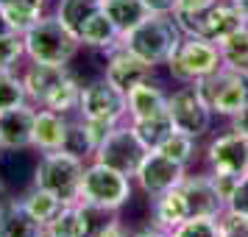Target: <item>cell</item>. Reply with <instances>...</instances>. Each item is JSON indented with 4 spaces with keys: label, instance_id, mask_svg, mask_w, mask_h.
I'll return each mask as SVG.
<instances>
[{
    "label": "cell",
    "instance_id": "7a4b0ae2",
    "mask_svg": "<svg viewBox=\"0 0 248 237\" xmlns=\"http://www.w3.org/2000/svg\"><path fill=\"white\" fill-rule=\"evenodd\" d=\"M134 198V179L120 170L103 165L98 159H90L84 165V179H81L78 201L87 204L90 209H98L103 215H117L125 209Z\"/></svg>",
    "mask_w": 248,
    "mask_h": 237
},
{
    "label": "cell",
    "instance_id": "277c9868",
    "mask_svg": "<svg viewBox=\"0 0 248 237\" xmlns=\"http://www.w3.org/2000/svg\"><path fill=\"white\" fill-rule=\"evenodd\" d=\"M181 36L184 31L179 28L173 14H148L140 25H134L128 34L120 36V42L142 62H148L151 67H159L170 59Z\"/></svg>",
    "mask_w": 248,
    "mask_h": 237
},
{
    "label": "cell",
    "instance_id": "8992f818",
    "mask_svg": "<svg viewBox=\"0 0 248 237\" xmlns=\"http://www.w3.org/2000/svg\"><path fill=\"white\" fill-rule=\"evenodd\" d=\"M84 159L73 157L67 151H50L42 154L34 165V176L31 184L36 187H45L53 195H59L64 204L78 201L81 192V179H84Z\"/></svg>",
    "mask_w": 248,
    "mask_h": 237
},
{
    "label": "cell",
    "instance_id": "f6af8a7d",
    "mask_svg": "<svg viewBox=\"0 0 248 237\" xmlns=\"http://www.w3.org/2000/svg\"><path fill=\"white\" fill-rule=\"evenodd\" d=\"M6 3H9V0H0V6H6Z\"/></svg>",
    "mask_w": 248,
    "mask_h": 237
},
{
    "label": "cell",
    "instance_id": "603a6c76",
    "mask_svg": "<svg viewBox=\"0 0 248 237\" xmlns=\"http://www.w3.org/2000/svg\"><path fill=\"white\" fill-rule=\"evenodd\" d=\"M53 0H9L6 6H0L3 14H6V23L12 31L17 34H25L34 23H39L47 14Z\"/></svg>",
    "mask_w": 248,
    "mask_h": 237
},
{
    "label": "cell",
    "instance_id": "60d3db41",
    "mask_svg": "<svg viewBox=\"0 0 248 237\" xmlns=\"http://www.w3.org/2000/svg\"><path fill=\"white\" fill-rule=\"evenodd\" d=\"M237 6V12L243 14V20H246V25H248V0H232Z\"/></svg>",
    "mask_w": 248,
    "mask_h": 237
},
{
    "label": "cell",
    "instance_id": "7bdbcfd3",
    "mask_svg": "<svg viewBox=\"0 0 248 237\" xmlns=\"http://www.w3.org/2000/svg\"><path fill=\"white\" fill-rule=\"evenodd\" d=\"M6 31H12V28H9V23H6V14H3V9H0V34H6Z\"/></svg>",
    "mask_w": 248,
    "mask_h": 237
},
{
    "label": "cell",
    "instance_id": "ac0fdd59",
    "mask_svg": "<svg viewBox=\"0 0 248 237\" xmlns=\"http://www.w3.org/2000/svg\"><path fill=\"white\" fill-rule=\"evenodd\" d=\"M67 120L70 114L53 112V109H36L34 112V151H39V154L62 151L64 134H67Z\"/></svg>",
    "mask_w": 248,
    "mask_h": 237
},
{
    "label": "cell",
    "instance_id": "5bb4252c",
    "mask_svg": "<svg viewBox=\"0 0 248 237\" xmlns=\"http://www.w3.org/2000/svg\"><path fill=\"white\" fill-rule=\"evenodd\" d=\"M181 192H184L190 218H220L226 209L223 195L217 192L209 170L206 173H187L181 181Z\"/></svg>",
    "mask_w": 248,
    "mask_h": 237
},
{
    "label": "cell",
    "instance_id": "74e56055",
    "mask_svg": "<svg viewBox=\"0 0 248 237\" xmlns=\"http://www.w3.org/2000/svg\"><path fill=\"white\" fill-rule=\"evenodd\" d=\"M142 3L151 14H173L176 9V0H142Z\"/></svg>",
    "mask_w": 248,
    "mask_h": 237
},
{
    "label": "cell",
    "instance_id": "8d00e7d4",
    "mask_svg": "<svg viewBox=\"0 0 248 237\" xmlns=\"http://www.w3.org/2000/svg\"><path fill=\"white\" fill-rule=\"evenodd\" d=\"M92 237H131V232H128V226H125L123 221L112 218V221L98 223V229L92 232Z\"/></svg>",
    "mask_w": 248,
    "mask_h": 237
},
{
    "label": "cell",
    "instance_id": "e575fe53",
    "mask_svg": "<svg viewBox=\"0 0 248 237\" xmlns=\"http://www.w3.org/2000/svg\"><path fill=\"white\" fill-rule=\"evenodd\" d=\"M81 120H84V126H87V134H90L95 151H98V145L114 131V126H120V123H114V120H101V117H81Z\"/></svg>",
    "mask_w": 248,
    "mask_h": 237
},
{
    "label": "cell",
    "instance_id": "1f68e13d",
    "mask_svg": "<svg viewBox=\"0 0 248 237\" xmlns=\"http://www.w3.org/2000/svg\"><path fill=\"white\" fill-rule=\"evenodd\" d=\"M25 56V42H23V34L17 31H6L0 34V70H14Z\"/></svg>",
    "mask_w": 248,
    "mask_h": 237
},
{
    "label": "cell",
    "instance_id": "5b68a950",
    "mask_svg": "<svg viewBox=\"0 0 248 237\" xmlns=\"http://www.w3.org/2000/svg\"><path fill=\"white\" fill-rule=\"evenodd\" d=\"M165 67H168L173 81H179V84H195V81L206 79V76H212L215 70L223 67V59H220V47L215 45V42L184 34L181 42L176 45V50L165 62Z\"/></svg>",
    "mask_w": 248,
    "mask_h": 237
},
{
    "label": "cell",
    "instance_id": "d6a6232c",
    "mask_svg": "<svg viewBox=\"0 0 248 237\" xmlns=\"http://www.w3.org/2000/svg\"><path fill=\"white\" fill-rule=\"evenodd\" d=\"M170 237H220V226L217 218H187L170 232Z\"/></svg>",
    "mask_w": 248,
    "mask_h": 237
},
{
    "label": "cell",
    "instance_id": "ffe728a7",
    "mask_svg": "<svg viewBox=\"0 0 248 237\" xmlns=\"http://www.w3.org/2000/svg\"><path fill=\"white\" fill-rule=\"evenodd\" d=\"M45 226L23 206L20 198H6L0 204V237H39Z\"/></svg>",
    "mask_w": 248,
    "mask_h": 237
},
{
    "label": "cell",
    "instance_id": "44dd1931",
    "mask_svg": "<svg viewBox=\"0 0 248 237\" xmlns=\"http://www.w3.org/2000/svg\"><path fill=\"white\" fill-rule=\"evenodd\" d=\"M187 218H190V212H187V201H184L181 184L168 192H162V195H156V198H151V223L165 229L168 235L179 223H184Z\"/></svg>",
    "mask_w": 248,
    "mask_h": 237
},
{
    "label": "cell",
    "instance_id": "d6986e66",
    "mask_svg": "<svg viewBox=\"0 0 248 237\" xmlns=\"http://www.w3.org/2000/svg\"><path fill=\"white\" fill-rule=\"evenodd\" d=\"M125 101H128V120H142V117L168 112V92L162 90L156 79H148L137 84L134 90H128Z\"/></svg>",
    "mask_w": 248,
    "mask_h": 237
},
{
    "label": "cell",
    "instance_id": "f546056e",
    "mask_svg": "<svg viewBox=\"0 0 248 237\" xmlns=\"http://www.w3.org/2000/svg\"><path fill=\"white\" fill-rule=\"evenodd\" d=\"M62 151H67V154L84 159V162H90V159L95 157V148H92V140H90V134H87V126H84V120H81L78 114L67 120V134H64Z\"/></svg>",
    "mask_w": 248,
    "mask_h": 237
},
{
    "label": "cell",
    "instance_id": "cb8c5ba5",
    "mask_svg": "<svg viewBox=\"0 0 248 237\" xmlns=\"http://www.w3.org/2000/svg\"><path fill=\"white\" fill-rule=\"evenodd\" d=\"M101 9H103V14L117 25L120 36L128 34L134 25H140L148 14H151L142 0H101Z\"/></svg>",
    "mask_w": 248,
    "mask_h": 237
},
{
    "label": "cell",
    "instance_id": "d4e9b609",
    "mask_svg": "<svg viewBox=\"0 0 248 237\" xmlns=\"http://www.w3.org/2000/svg\"><path fill=\"white\" fill-rule=\"evenodd\" d=\"M128 123H131V128H134L137 140L145 145V151H159L162 142L176 131L168 112L154 114V117H142V120H128Z\"/></svg>",
    "mask_w": 248,
    "mask_h": 237
},
{
    "label": "cell",
    "instance_id": "2e32d148",
    "mask_svg": "<svg viewBox=\"0 0 248 237\" xmlns=\"http://www.w3.org/2000/svg\"><path fill=\"white\" fill-rule=\"evenodd\" d=\"M34 103L0 112V145L3 151H34Z\"/></svg>",
    "mask_w": 248,
    "mask_h": 237
},
{
    "label": "cell",
    "instance_id": "7dc6e473",
    "mask_svg": "<svg viewBox=\"0 0 248 237\" xmlns=\"http://www.w3.org/2000/svg\"><path fill=\"white\" fill-rule=\"evenodd\" d=\"M246 76H248V70H246Z\"/></svg>",
    "mask_w": 248,
    "mask_h": 237
},
{
    "label": "cell",
    "instance_id": "ee69618b",
    "mask_svg": "<svg viewBox=\"0 0 248 237\" xmlns=\"http://www.w3.org/2000/svg\"><path fill=\"white\" fill-rule=\"evenodd\" d=\"M39 237H50V235H47V232H42V235H39Z\"/></svg>",
    "mask_w": 248,
    "mask_h": 237
},
{
    "label": "cell",
    "instance_id": "f35d334b",
    "mask_svg": "<svg viewBox=\"0 0 248 237\" xmlns=\"http://www.w3.org/2000/svg\"><path fill=\"white\" fill-rule=\"evenodd\" d=\"M229 120H232V128H234V131H240V134L248 137V103L234 114V117H229Z\"/></svg>",
    "mask_w": 248,
    "mask_h": 237
},
{
    "label": "cell",
    "instance_id": "7402d4cb",
    "mask_svg": "<svg viewBox=\"0 0 248 237\" xmlns=\"http://www.w3.org/2000/svg\"><path fill=\"white\" fill-rule=\"evenodd\" d=\"M78 39H81V45H84V50H101V53H106L109 47H114L120 42V31H117V25L101 9L98 14H92L90 20H87V25L81 28Z\"/></svg>",
    "mask_w": 248,
    "mask_h": 237
},
{
    "label": "cell",
    "instance_id": "836d02e7",
    "mask_svg": "<svg viewBox=\"0 0 248 237\" xmlns=\"http://www.w3.org/2000/svg\"><path fill=\"white\" fill-rule=\"evenodd\" d=\"M220 226V237H248V215L223 209V215L217 218Z\"/></svg>",
    "mask_w": 248,
    "mask_h": 237
},
{
    "label": "cell",
    "instance_id": "83f0119b",
    "mask_svg": "<svg viewBox=\"0 0 248 237\" xmlns=\"http://www.w3.org/2000/svg\"><path fill=\"white\" fill-rule=\"evenodd\" d=\"M28 101V90L20 73L14 70H0V112H9L17 106H25Z\"/></svg>",
    "mask_w": 248,
    "mask_h": 237
},
{
    "label": "cell",
    "instance_id": "f1b7e54d",
    "mask_svg": "<svg viewBox=\"0 0 248 237\" xmlns=\"http://www.w3.org/2000/svg\"><path fill=\"white\" fill-rule=\"evenodd\" d=\"M220 59H223L226 67H234V70H248V25L237 28L232 36H226L220 42Z\"/></svg>",
    "mask_w": 248,
    "mask_h": 237
},
{
    "label": "cell",
    "instance_id": "6da1fadb",
    "mask_svg": "<svg viewBox=\"0 0 248 237\" xmlns=\"http://www.w3.org/2000/svg\"><path fill=\"white\" fill-rule=\"evenodd\" d=\"M23 81L25 90H28V101L34 103L36 109H53V112L62 114H70L78 109L81 81L64 64L28 62Z\"/></svg>",
    "mask_w": 248,
    "mask_h": 237
},
{
    "label": "cell",
    "instance_id": "52a82bcc",
    "mask_svg": "<svg viewBox=\"0 0 248 237\" xmlns=\"http://www.w3.org/2000/svg\"><path fill=\"white\" fill-rule=\"evenodd\" d=\"M195 87L217 117H234L248 103V76L243 70L226 67V64L215 70L212 76L195 81Z\"/></svg>",
    "mask_w": 248,
    "mask_h": 237
},
{
    "label": "cell",
    "instance_id": "d590c367",
    "mask_svg": "<svg viewBox=\"0 0 248 237\" xmlns=\"http://www.w3.org/2000/svg\"><path fill=\"white\" fill-rule=\"evenodd\" d=\"M226 209L240 212V215H248V173H243V176L237 179L232 195L226 198Z\"/></svg>",
    "mask_w": 248,
    "mask_h": 237
},
{
    "label": "cell",
    "instance_id": "7c38bea8",
    "mask_svg": "<svg viewBox=\"0 0 248 237\" xmlns=\"http://www.w3.org/2000/svg\"><path fill=\"white\" fill-rule=\"evenodd\" d=\"M206 165L209 173H223V176L248 173V137L234 128L212 137L206 145Z\"/></svg>",
    "mask_w": 248,
    "mask_h": 237
},
{
    "label": "cell",
    "instance_id": "4dcf8cb0",
    "mask_svg": "<svg viewBox=\"0 0 248 237\" xmlns=\"http://www.w3.org/2000/svg\"><path fill=\"white\" fill-rule=\"evenodd\" d=\"M195 142H198V140H192L190 134L173 131V134L162 142V148H159V151H162L165 157H170L173 162H179V165H184V168H187L192 159H195Z\"/></svg>",
    "mask_w": 248,
    "mask_h": 237
},
{
    "label": "cell",
    "instance_id": "4316f807",
    "mask_svg": "<svg viewBox=\"0 0 248 237\" xmlns=\"http://www.w3.org/2000/svg\"><path fill=\"white\" fill-rule=\"evenodd\" d=\"M20 201H23V206L28 212L34 215V221H39L42 226L50 223V221L56 218V212L64 206V201H62L59 195H53V192L45 190V187H36V184H31V187L20 195Z\"/></svg>",
    "mask_w": 248,
    "mask_h": 237
},
{
    "label": "cell",
    "instance_id": "8fae6325",
    "mask_svg": "<svg viewBox=\"0 0 248 237\" xmlns=\"http://www.w3.org/2000/svg\"><path fill=\"white\" fill-rule=\"evenodd\" d=\"M187 176V168L173 162L170 157H165L162 151H148L145 159L140 162V168L134 173V184L140 187V192L145 198H156L162 192L179 187Z\"/></svg>",
    "mask_w": 248,
    "mask_h": 237
},
{
    "label": "cell",
    "instance_id": "3957f363",
    "mask_svg": "<svg viewBox=\"0 0 248 237\" xmlns=\"http://www.w3.org/2000/svg\"><path fill=\"white\" fill-rule=\"evenodd\" d=\"M23 42H25L28 62H42V64H64V67H70V62L84 50L78 36L67 31L62 25V20L50 12L25 31Z\"/></svg>",
    "mask_w": 248,
    "mask_h": 237
},
{
    "label": "cell",
    "instance_id": "b9f144b4",
    "mask_svg": "<svg viewBox=\"0 0 248 237\" xmlns=\"http://www.w3.org/2000/svg\"><path fill=\"white\" fill-rule=\"evenodd\" d=\"M6 198H12V192H9V187H6V181L0 179V204L6 201Z\"/></svg>",
    "mask_w": 248,
    "mask_h": 237
},
{
    "label": "cell",
    "instance_id": "4fadbf2b",
    "mask_svg": "<svg viewBox=\"0 0 248 237\" xmlns=\"http://www.w3.org/2000/svg\"><path fill=\"white\" fill-rule=\"evenodd\" d=\"M154 73H156V67H151L137 53H131L123 42H117L114 47H109L103 53V76L112 81L120 92H128L134 90L137 84L154 79Z\"/></svg>",
    "mask_w": 248,
    "mask_h": 237
},
{
    "label": "cell",
    "instance_id": "ba28073f",
    "mask_svg": "<svg viewBox=\"0 0 248 237\" xmlns=\"http://www.w3.org/2000/svg\"><path fill=\"white\" fill-rule=\"evenodd\" d=\"M168 114L173 120V128L181 134H190L192 140H203L212 131V109L203 101L195 84H181L176 92L168 95Z\"/></svg>",
    "mask_w": 248,
    "mask_h": 237
},
{
    "label": "cell",
    "instance_id": "9c48e42d",
    "mask_svg": "<svg viewBox=\"0 0 248 237\" xmlns=\"http://www.w3.org/2000/svg\"><path fill=\"white\" fill-rule=\"evenodd\" d=\"M76 114L81 117H101V120H114L123 123L128 117V101L125 92H120L106 76L90 79L81 87V98H78V109Z\"/></svg>",
    "mask_w": 248,
    "mask_h": 237
},
{
    "label": "cell",
    "instance_id": "ab89813d",
    "mask_svg": "<svg viewBox=\"0 0 248 237\" xmlns=\"http://www.w3.org/2000/svg\"><path fill=\"white\" fill-rule=\"evenodd\" d=\"M131 237H170V235L165 232V229L148 223V226H142V229H134V232H131Z\"/></svg>",
    "mask_w": 248,
    "mask_h": 237
},
{
    "label": "cell",
    "instance_id": "484cf974",
    "mask_svg": "<svg viewBox=\"0 0 248 237\" xmlns=\"http://www.w3.org/2000/svg\"><path fill=\"white\" fill-rule=\"evenodd\" d=\"M98 12H101V0H56L53 3V14L76 36L81 34V28L87 25V20Z\"/></svg>",
    "mask_w": 248,
    "mask_h": 237
},
{
    "label": "cell",
    "instance_id": "9a60e30c",
    "mask_svg": "<svg viewBox=\"0 0 248 237\" xmlns=\"http://www.w3.org/2000/svg\"><path fill=\"white\" fill-rule=\"evenodd\" d=\"M246 20H243V14L237 12V6L232 0H217L212 9H206V12L190 25V36H201V39H209L215 45H220L226 36H232L237 28H243Z\"/></svg>",
    "mask_w": 248,
    "mask_h": 237
},
{
    "label": "cell",
    "instance_id": "e0dca14e",
    "mask_svg": "<svg viewBox=\"0 0 248 237\" xmlns=\"http://www.w3.org/2000/svg\"><path fill=\"white\" fill-rule=\"evenodd\" d=\"M95 215H103V212L90 209L81 201L64 204L56 212V218L45 226V232L50 237H92V232L98 229V223H92Z\"/></svg>",
    "mask_w": 248,
    "mask_h": 237
},
{
    "label": "cell",
    "instance_id": "bcb514c9",
    "mask_svg": "<svg viewBox=\"0 0 248 237\" xmlns=\"http://www.w3.org/2000/svg\"><path fill=\"white\" fill-rule=\"evenodd\" d=\"M0 151H3V145H0Z\"/></svg>",
    "mask_w": 248,
    "mask_h": 237
},
{
    "label": "cell",
    "instance_id": "30bf717a",
    "mask_svg": "<svg viewBox=\"0 0 248 237\" xmlns=\"http://www.w3.org/2000/svg\"><path fill=\"white\" fill-rule=\"evenodd\" d=\"M145 154H148L145 145L137 140L131 123L123 120L120 126H114V131L98 145L92 159H98V162H103V165H109V168L120 170V173L134 179V173L140 168V162L145 159Z\"/></svg>",
    "mask_w": 248,
    "mask_h": 237
}]
</instances>
